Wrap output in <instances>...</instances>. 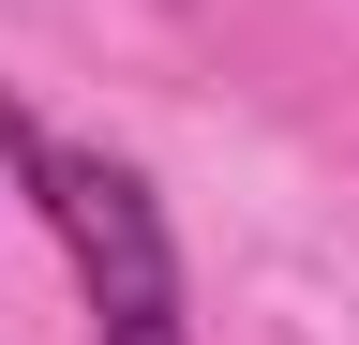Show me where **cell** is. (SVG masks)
Segmentation results:
<instances>
[{
  "label": "cell",
  "instance_id": "6da1fadb",
  "mask_svg": "<svg viewBox=\"0 0 359 345\" xmlns=\"http://www.w3.org/2000/svg\"><path fill=\"white\" fill-rule=\"evenodd\" d=\"M15 181H30V210H45V226H60V255H75L90 345H195V315H180V240H165V195L135 181L120 150H60V136H45Z\"/></svg>",
  "mask_w": 359,
  "mask_h": 345
}]
</instances>
